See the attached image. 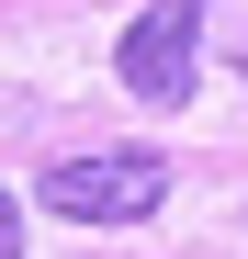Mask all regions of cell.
<instances>
[{"instance_id": "2", "label": "cell", "mask_w": 248, "mask_h": 259, "mask_svg": "<svg viewBox=\"0 0 248 259\" xmlns=\"http://www.w3.org/2000/svg\"><path fill=\"white\" fill-rule=\"evenodd\" d=\"M192 34H203V0H147V12L124 23V46H113V79H124L147 113L192 102Z\"/></svg>"}, {"instance_id": "4", "label": "cell", "mask_w": 248, "mask_h": 259, "mask_svg": "<svg viewBox=\"0 0 248 259\" xmlns=\"http://www.w3.org/2000/svg\"><path fill=\"white\" fill-rule=\"evenodd\" d=\"M0 124H23V102H12V91H0Z\"/></svg>"}, {"instance_id": "1", "label": "cell", "mask_w": 248, "mask_h": 259, "mask_svg": "<svg viewBox=\"0 0 248 259\" xmlns=\"http://www.w3.org/2000/svg\"><path fill=\"white\" fill-rule=\"evenodd\" d=\"M158 203H170V158H147V147H102V158L46 169V214H68V226H136Z\"/></svg>"}, {"instance_id": "3", "label": "cell", "mask_w": 248, "mask_h": 259, "mask_svg": "<svg viewBox=\"0 0 248 259\" xmlns=\"http://www.w3.org/2000/svg\"><path fill=\"white\" fill-rule=\"evenodd\" d=\"M0 259H23V214H12V192H0Z\"/></svg>"}]
</instances>
